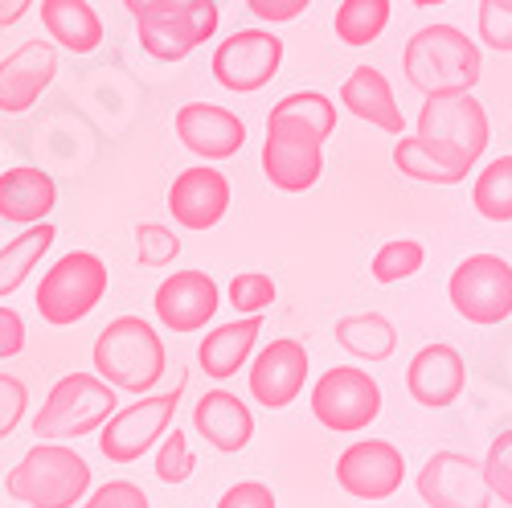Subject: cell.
<instances>
[{
    "mask_svg": "<svg viewBox=\"0 0 512 508\" xmlns=\"http://www.w3.org/2000/svg\"><path fill=\"white\" fill-rule=\"evenodd\" d=\"M312 414L336 435L369 431L381 414V386L361 365H332L312 386Z\"/></svg>",
    "mask_w": 512,
    "mask_h": 508,
    "instance_id": "cell-9",
    "label": "cell"
},
{
    "mask_svg": "<svg viewBox=\"0 0 512 508\" xmlns=\"http://www.w3.org/2000/svg\"><path fill=\"white\" fill-rule=\"evenodd\" d=\"M259 160H263V177L279 193H308L324 173V136L300 115L271 107Z\"/></svg>",
    "mask_w": 512,
    "mask_h": 508,
    "instance_id": "cell-8",
    "label": "cell"
},
{
    "mask_svg": "<svg viewBox=\"0 0 512 508\" xmlns=\"http://www.w3.org/2000/svg\"><path fill=\"white\" fill-rule=\"evenodd\" d=\"M37 5V0H0V29H9V25H17L29 9Z\"/></svg>",
    "mask_w": 512,
    "mask_h": 508,
    "instance_id": "cell-43",
    "label": "cell"
},
{
    "mask_svg": "<svg viewBox=\"0 0 512 508\" xmlns=\"http://www.w3.org/2000/svg\"><path fill=\"white\" fill-rule=\"evenodd\" d=\"M418 136L467 177L480 164V156L488 152L492 123H488L484 103L472 91L426 95V103L418 111Z\"/></svg>",
    "mask_w": 512,
    "mask_h": 508,
    "instance_id": "cell-4",
    "label": "cell"
},
{
    "mask_svg": "<svg viewBox=\"0 0 512 508\" xmlns=\"http://www.w3.org/2000/svg\"><path fill=\"white\" fill-rule=\"evenodd\" d=\"M29 410V390L13 373H0V439H9Z\"/></svg>",
    "mask_w": 512,
    "mask_h": 508,
    "instance_id": "cell-38",
    "label": "cell"
},
{
    "mask_svg": "<svg viewBox=\"0 0 512 508\" xmlns=\"http://www.w3.org/2000/svg\"><path fill=\"white\" fill-rule=\"evenodd\" d=\"M218 508H279L271 484L263 480H242L234 488H226V496L218 500Z\"/></svg>",
    "mask_w": 512,
    "mask_h": 508,
    "instance_id": "cell-40",
    "label": "cell"
},
{
    "mask_svg": "<svg viewBox=\"0 0 512 508\" xmlns=\"http://www.w3.org/2000/svg\"><path fill=\"white\" fill-rule=\"evenodd\" d=\"M410 5H418V9H431V5H447V0H410Z\"/></svg>",
    "mask_w": 512,
    "mask_h": 508,
    "instance_id": "cell-45",
    "label": "cell"
},
{
    "mask_svg": "<svg viewBox=\"0 0 512 508\" xmlns=\"http://www.w3.org/2000/svg\"><path fill=\"white\" fill-rule=\"evenodd\" d=\"M386 25H390V0H340L336 17H332L336 37L353 50L373 46V41L386 33Z\"/></svg>",
    "mask_w": 512,
    "mask_h": 508,
    "instance_id": "cell-28",
    "label": "cell"
},
{
    "mask_svg": "<svg viewBox=\"0 0 512 508\" xmlns=\"http://www.w3.org/2000/svg\"><path fill=\"white\" fill-rule=\"evenodd\" d=\"M218 304H222V291L205 271H173L156 287V300H152L156 320L168 332H201L218 316Z\"/></svg>",
    "mask_w": 512,
    "mask_h": 508,
    "instance_id": "cell-17",
    "label": "cell"
},
{
    "mask_svg": "<svg viewBox=\"0 0 512 508\" xmlns=\"http://www.w3.org/2000/svg\"><path fill=\"white\" fill-rule=\"evenodd\" d=\"M119 390L99 373H66L54 381V390L46 394L41 410L33 414V435L50 439V443H66V439H82L107 427V418L115 414Z\"/></svg>",
    "mask_w": 512,
    "mask_h": 508,
    "instance_id": "cell-5",
    "label": "cell"
},
{
    "mask_svg": "<svg viewBox=\"0 0 512 508\" xmlns=\"http://www.w3.org/2000/svg\"><path fill=\"white\" fill-rule=\"evenodd\" d=\"M107 295V263L91 250H70L37 283V316L50 328L87 320Z\"/></svg>",
    "mask_w": 512,
    "mask_h": 508,
    "instance_id": "cell-7",
    "label": "cell"
},
{
    "mask_svg": "<svg viewBox=\"0 0 512 508\" xmlns=\"http://www.w3.org/2000/svg\"><path fill=\"white\" fill-rule=\"evenodd\" d=\"M25 349V320L17 308L0 304V361H9Z\"/></svg>",
    "mask_w": 512,
    "mask_h": 508,
    "instance_id": "cell-42",
    "label": "cell"
},
{
    "mask_svg": "<svg viewBox=\"0 0 512 508\" xmlns=\"http://www.w3.org/2000/svg\"><path fill=\"white\" fill-rule=\"evenodd\" d=\"M340 103H345L357 119H365L369 127H381V132H390V136L406 132V115H402V107L394 99L390 78L381 70H373V66H357L345 78V87H340Z\"/></svg>",
    "mask_w": 512,
    "mask_h": 508,
    "instance_id": "cell-23",
    "label": "cell"
},
{
    "mask_svg": "<svg viewBox=\"0 0 512 508\" xmlns=\"http://www.w3.org/2000/svg\"><path fill=\"white\" fill-rule=\"evenodd\" d=\"M447 300L467 324H504L512 316V263L500 254H467L451 271Z\"/></svg>",
    "mask_w": 512,
    "mask_h": 508,
    "instance_id": "cell-10",
    "label": "cell"
},
{
    "mask_svg": "<svg viewBox=\"0 0 512 508\" xmlns=\"http://www.w3.org/2000/svg\"><path fill=\"white\" fill-rule=\"evenodd\" d=\"M308 5L312 0H246V9L259 21H267V25H287L295 17H304Z\"/></svg>",
    "mask_w": 512,
    "mask_h": 508,
    "instance_id": "cell-41",
    "label": "cell"
},
{
    "mask_svg": "<svg viewBox=\"0 0 512 508\" xmlns=\"http://www.w3.org/2000/svg\"><path fill=\"white\" fill-rule=\"evenodd\" d=\"M480 41L496 54H512V0H480Z\"/></svg>",
    "mask_w": 512,
    "mask_h": 508,
    "instance_id": "cell-36",
    "label": "cell"
},
{
    "mask_svg": "<svg viewBox=\"0 0 512 508\" xmlns=\"http://www.w3.org/2000/svg\"><path fill=\"white\" fill-rule=\"evenodd\" d=\"M332 336H336V345L345 349V353H353L357 361H369V365L390 361L394 349H398V328L386 316H381V312L340 316L336 328H332Z\"/></svg>",
    "mask_w": 512,
    "mask_h": 508,
    "instance_id": "cell-26",
    "label": "cell"
},
{
    "mask_svg": "<svg viewBox=\"0 0 512 508\" xmlns=\"http://www.w3.org/2000/svg\"><path fill=\"white\" fill-rule=\"evenodd\" d=\"M58 205V185L46 168H5L0 173V218L13 226H37L50 218V209Z\"/></svg>",
    "mask_w": 512,
    "mask_h": 508,
    "instance_id": "cell-22",
    "label": "cell"
},
{
    "mask_svg": "<svg viewBox=\"0 0 512 508\" xmlns=\"http://www.w3.org/2000/svg\"><path fill=\"white\" fill-rule=\"evenodd\" d=\"M406 480V459L390 439H357L336 459V484L357 500H390Z\"/></svg>",
    "mask_w": 512,
    "mask_h": 508,
    "instance_id": "cell-14",
    "label": "cell"
},
{
    "mask_svg": "<svg viewBox=\"0 0 512 508\" xmlns=\"http://www.w3.org/2000/svg\"><path fill=\"white\" fill-rule=\"evenodd\" d=\"M406 390L426 410H447L467 390V365L455 345H422L406 365Z\"/></svg>",
    "mask_w": 512,
    "mask_h": 508,
    "instance_id": "cell-20",
    "label": "cell"
},
{
    "mask_svg": "<svg viewBox=\"0 0 512 508\" xmlns=\"http://www.w3.org/2000/svg\"><path fill=\"white\" fill-rule=\"evenodd\" d=\"M41 25L70 54H95L107 37L91 0H41Z\"/></svg>",
    "mask_w": 512,
    "mask_h": 508,
    "instance_id": "cell-25",
    "label": "cell"
},
{
    "mask_svg": "<svg viewBox=\"0 0 512 508\" xmlns=\"http://www.w3.org/2000/svg\"><path fill=\"white\" fill-rule=\"evenodd\" d=\"M140 50L156 62H185L197 46L218 33L222 9L218 0H160V5L140 9L136 17Z\"/></svg>",
    "mask_w": 512,
    "mask_h": 508,
    "instance_id": "cell-6",
    "label": "cell"
},
{
    "mask_svg": "<svg viewBox=\"0 0 512 508\" xmlns=\"http://www.w3.org/2000/svg\"><path fill=\"white\" fill-rule=\"evenodd\" d=\"M54 78H58V46L46 37L25 41L21 50H13L0 62V111L25 115Z\"/></svg>",
    "mask_w": 512,
    "mask_h": 508,
    "instance_id": "cell-18",
    "label": "cell"
},
{
    "mask_svg": "<svg viewBox=\"0 0 512 508\" xmlns=\"http://www.w3.org/2000/svg\"><path fill=\"white\" fill-rule=\"evenodd\" d=\"M394 168H398L402 177L422 181V185H459V181H467L459 168H451L422 136H398V144H394Z\"/></svg>",
    "mask_w": 512,
    "mask_h": 508,
    "instance_id": "cell-29",
    "label": "cell"
},
{
    "mask_svg": "<svg viewBox=\"0 0 512 508\" xmlns=\"http://www.w3.org/2000/svg\"><path fill=\"white\" fill-rule=\"evenodd\" d=\"M5 492L25 508H74L91 496V463L66 443L37 439L9 468Z\"/></svg>",
    "mask_w": 512,
    "mask_h": 508,
    "instance_id": "cell-2",
    "label": "cell"
},
{
    "mask_svg": "<svg viewBox=\"0 0 512 508\" xmlns=\"http://www.w3.org/2000/svg\"><path fill=\"white\" fill-rule=\"evenodd\" d=\"M82 508H152V500L132 480H107L103 488H95L87 500H82Z\"/></svg>",
    "mask_w": 512,
    "mask_h": 508,
    "instance_id": "cell-39",
    "label": "cell"
},
{
    "mask_svg": "<svg viewBox=\"0 0 512 508\" xmlns=\"http://www.w3.org/2000/svg\"><path fill=\"white\" fill-rule=\"evenodd\" d=\"M91 365L123 394H152L164 377V341L160 332L140 316H115L91 349Z\"/></svg>",
    "mask_w": 512,
    "mask_h": 508,
    "instance_id": "cell-3",
    "label": "cell"
},
{
    "mask_svg": "<svg viewBox=\"0 0 512 508\" xmlns=\"http://www.w3.org/2000/svg\"><path fill=\"white\" fill-rule=\"evenodd\" d=\"M414 484L426 508H492L496 500L484 476V459L463 451H435Z\"/></svg>",
    "mask_w": 512,
    "mask_h": 508,
    "instance_id": "cell-13",
    "label": "cell"
},
{
    "mask_svg": "<svg viewBox=\"0 0 512 508\" xmlns=\"http://www.w3.org/2000/svg\"><path fill=\"white\" fill-rule=\"evenodd\" d=\"M148 5H160V0H123V9L132 13V17H136L140 9H148Z\"/></svg>",
    "mask_w": 512,
    "mask_h": 508,
    "instance_id": "cell-44",
    "label": "cell"
},
{
    "mask_svg": "<svg viewBox=\"0 0 512 508\" xmlns=\"http://www.w3.org/2000/svg\"><path fill=\"white\" fill-rule=\"evenodd\" d=\"M426 267V246L422 242H414V238H394V242H386L377 254H373V263H369V275L377 279V283H402V279H410V275H418Z\"/></svg>",
    "mask_w": 512,
    "mask_h": 508,
    "instance_id": "cell-31",
    "label": "cell"
},
{
    "mask_svg": "<svg viewBox=\"0 0 512 508\" xmlns=\"http://www.w3.org/2000/svg\"><path fill=\"white\" fill-rule=\"evenodd\" d=\"M402 74L418 95L476 91L484 54L459 25H422L402 50Z\"/></svg>",
    "mask_w": 512,
    "mask_h": 508,
    "instance_id": "cell-1",
    "label": "cell"
},
{
    "mask_svg": "<svg viewBox=\"0 0 512 508\" xmlns=\"http://www.w3.org/2000/svg\"><path fill=\"white\" fill-rule=\"evenodd\" d=\"M472 205L488 222H512V156H496L480 168L472 185Z\"/></svg>",
    "mask_w": 512,
    "mask_h": 508,
    "instance_id": "cell-30",
    "label": "cell"
},
{
    "mask_svg": "<svg viewBox=\"0 0 512 508\" xmlns=\"http://www.w3.org/2000/svg\"><path fill=\"white\" fill-rule=\"evenodd\" d=\"M230 209V181L222 168H209L205 160L197 168H185V173L168 189V214L181 230H213Z\"/></svg>",
    "mask_w": 512,
    "mask_h": 508,
    "instance_id": "cell-16",
    "label": "cell"
},
{
    "mask_svg": "<svg viewBox=\"0 0 512 508\" xmlns=\"http://www.w3.org/2000/svg\"><path fill=\"white\" fill-rule=\"evenodd\" d=\"M283 66V37H275L271 29H238L230 33L218 50H213V78L218 87L234 91V95H254L263 91L267 82L279 74Z\"/></svg>",
    "mask_w": 512,
    "mask_h": 508,
    "instance_id": "cell-12",
    "label": "cell"
},
{
    "mask_svg": "<svg viewBox=\"0 0 512 508\" xmlns=\"http://www.w3.org/2000/svg\"><path fill=\"white\" fill-rule=\"evenodd\" d=\"M484 476L492 496H500L512 508V431H500L484 455Z\"/></svg>",
    "mask_w": 512,
    "mask_h": 508,
    "instance_id": "cell-37",
    "label": "cell"
},
{
    "mask_svg": "<svg viewBox=\"0 0 512 508\" xmlns=\"http://www.w3.org/2000/svg\"><path fill=\"white\" fill-rule=\"evenodd\" d=\"M308 349L300 341H271L267 349H259V357L250 361V398L267 406V410H283L304 394L308 381Z\"/></svg>",
    "mask_w": 512,
    "mask_h": 508,
    "instance_id": "cell-15",
    "label": "cell"
},
{
    "mask_svg": "<svg viewBox=\"0 0 512 508\" xmlns=\"http://www.w3.org/2000/svg\"><path fill=\"white\" fill-rule=\"evenodd\" d=\"M54 238H58V230L50 222H37L0 246V300H9V295L33 275V267L46 259V250L54 246Z\"/></svg>",
    "mask_w": 512,
    "mask_h": 508,
    "instance_id": "cell-27",
    "label": "cell"
},
{
    "mask_svg": "<svg viewBox=\"0 0 512 508\" xmlns=\"http://www.w3.org/2000/svg\"><path fill=\"white\" fill-rule=\"evenodd\" d=\"M263 332V316H238L230 324H218L213 332H205V341L197 349V365L205 377L213 381H230L254 353Z\"/></svg>",
    "mask_w": 512,
    "mask_h": 508,
    "instance_id": "cell-24",
    "label": "cell"
},
{
    "mask_svg": "<svg viewBox=\"0 0 512 508\" xmlns=\"http://www.w3.org/2000/svg\"><path fill=\"white\" fill-rule=\"evenodd\" d=\"M185 394V381L173 394H148L132 406H123L107 418V427L99 431V451L107 463H136L140 455H148L168 431H173V418Z\"/></svg>",
    "mask_w": 512,
    "mask_h": 508,
    "instance_id": "cell-11",
    "label": "cell"
},
{
    "mask_svg": "<svg viewBox=\"0 0 512 508\" xmlns=\"http://www.w3.org/2000/svg\"><path fill=\"white\" fill-rule=\"evenodd\" d=\"M275 111L300 115L304 123H312V127H316V132H320L324 140L336 132V103H332L328 95H320V91H295V95L279 99V103H275Z\"/></svg>",
    "mask_w": 512,
    "mask_h": 508,
    "instance_id": "cell-35",
    "label": "cell"
},
{
    "mask_svg": "<svg viewBox=\"0 0 512 508\" xmlns=\"http://www.w3.org/2000/svg\"><path fill=\"white\" fill-rule=\"evenodd\" d=\"M193 431L222 455H238L254 439V414L230 390H205L193 406Z\"/></svg>",
    "mask_w": 512,
    "mask_h": 508,
    "instance_id": "cell-21",
    "label": "cell"
},
{
    "mask_svg": "<svg viewBox=\"0 0 512 508\" xmlns=\"http://www.w3.org/2000/svg\"><path fill=\"white\" fill-rule=\"evenodd\" d=\"M177 140L205 164H218L242 152L246 123L218 103H185L177 111Z\"/></svg>",
    "mask_w": 512,
    "mask_h": 508,
    "instance_id": "cell-19",
    "label": "cell"
},
{
    "mask_svg": "<svg viewBox=\"0 0 512 508\" xmlns=\"http://www.w3.org/2000/svg\"><path fill=\"white\" fill-rule=\"evenodd\" d=\"M181 254V234L173 226L144 222L136 226V259L140 267H168Z\"/></svg>",
    "mask_w": 512,
    "mask_h": 508,
    "instance_id": "cell-34",
    "label": "cell"
},
{
    "mask_svg": "<svg viewBox=\"0 0 512 508\" xmlns=\"http://www.w3.org/2000/svg\"><path fill=\"white\" fill-rule=\"evenodd\" d=\"M193 472H197V455L189 451V435L173 427V431L160 439V447H156V480L177 488V484H185Z\"/></svg>",
    "mask_w": 512,
    "mask_h": 508,
    "instance_id": "cell-32",
    "label": "cell"
},
{
    "mask_svg": "<svg viewBox=\"0 0 512 508\" xmlns=\"http://www.w3.org/2000/svg\"><path fill=\"white\" fill-rule=\"evenodd\" d=\"M275 304V279L263 271H242L230 279V308L238 316H263Z\"/></svg>",
    "mask_w": 512,
    "mask_h": 508,
    "instance_id": "cell-33",
    "label": "cell"
}]
</instances>
